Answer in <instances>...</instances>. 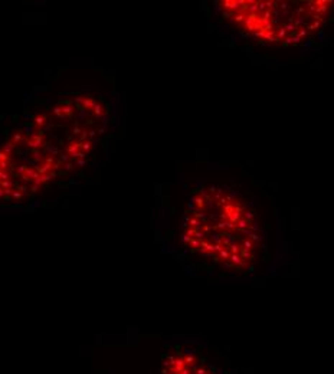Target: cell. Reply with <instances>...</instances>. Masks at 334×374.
I'll return each mask as SVG.
<instances>
[{
  "mask_svg": "<svg viewBox=\"0 0 334 374\" xmlns=\"http://www.w3.org/2000/svg\"><path fill=\"white\" fill-rule=\"evenodd\" d=\"M160 374H225L199 350L176 345L161 356Z\"/></svg>",
  "mask_w": 334,
  "mask_h": 374,
  "instance_id": "6da1fadb",
  "label": "cell"
},
{
  "mask_svg": "<svg viewBox=\"0 0 334 374\" xmlns=\"http://www.w3.org/2000/svg\"><path fill=\"white\" fill-rule=\"evenodd\" d=\"M46 123V115L45 114H40V115H38V117H35V127H42L43 124Z\"/></svg>",
  "mask_w": 334,
  "mask_h": 374,
  "instance_id": "7a4b0ae2",
  "label": "cell"
},
{
  "mask_svg": "<svg viewBox=\"0 0 334 374\" xmlns=\"http://www.w3.org/2000/svg\"><path fill=\"white\" fill-rule=\"evenodd\" d=\"M13 148H14V145L12 144V143H6L3 147H2V151L5 153V154H7L10 157V154H12V151H13Z\"/></svg>",
  "mask_w": 334,
  "mask_h": 374,
  "instance_id": "3957f363",
  "label": "cell"
},
{
  "mask_svg": "<svg viewBox=\"0 0 334 374\" xmlns=\"http://www.w3.org/2000/svg\"><path fill=\"white\" fill-rule=\"evenodd\" d=\"M22 140H23L22 134H20V132H16V134H13V137H12V141H10V143H12L13 145H16V144H19Z\"/></svg>",
  "mask_w": 334,
  "mask_h": 374,
  "instance_id": "277c9868",
  "label": "cell"
},
{
  "mask_svg": "<svg viewBox=\"0 0 334 374\" xmlns=\"http://www.w3.org/2000/svg\"><path fill=\"white\" fill-rule=\"evenodd\" d=\"M10 160V157L7 154H5L2 150H0V161H9Z\"/></svg>",
  "mask_w": 334,
  "mask_h": 374,
  "instance_id": "5b68a950",
  "label": "cell"
},
{
  "mask_svg": "<svg viewBox=\"0 0 334 374\" xmlns=\"http://www.w3.org/2000/svg\"><path fill=\"white\" fill-rule=\"evenodd\" d=\"M81 148L84 150V151H88V150L91 148V143H89V141H85V143H82V145H81Z\"/></svg>",
  "mask_w": 334,
  "mask_h": 374,
  "instance_id": "8992f818",
  "label": "cell"
},
{
  "mask_svg": "<svg viewBox=\"0 0 334 374\" xmlns=\"http://www.w3.org/2000/svg\"><path fill=\"white\" fill-rule=\"evenodd\" d=\"M3 196H5V191H3V190L0 189V197H3Z\"/></svg>",
  "mask_w": 334,
  "mask_h": 374,
  "instance_id": "52a82bcc",
  "label": "cell"
}]
</instances>
